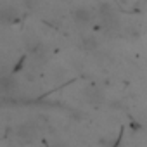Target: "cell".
<instances>
[{
    "label": "cell",
    "instance_id": "cell-1",
    "mask_svg": "<svg viewBox=\"0 0 147 147\" xmlns=\"http://www.w3.org/2000/svg\"><path fill=\"white\" fill-rule=\"evenodd\" d=\"M59 147H62V145H59Z\"/></svg>",
    "mask_w": 147,
    "mask_h": 147
}]
</instances>
